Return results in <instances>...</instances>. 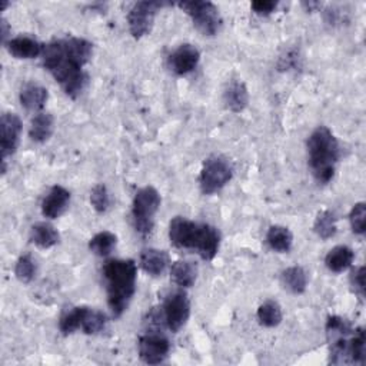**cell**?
Returning a JSON list of instances; mask_svg holds the SVG:
<instances>
[{"label":"cell","mask_w":366,"mask_h":366,"mask_svg":"<svg viewBox=\"0 0 366 366\" xmlns=\"http://www.w3.org/2000/svg\"><path fill=\"white\" fill-rule=\"evenodd\" d=\"M93 54V43L79 36L53 39L44 44L41 53L43 67L60 84L63 92L77 99L89 83L84 66Z\"/></svg>","instance_id":"1"},{"label":"cell","mask_w":366,"mask_h":366,"mask_svg":"<svg viewBox=\"0 0 366 366\" xmlns=\"http://www.w3.org/2000/svg\"><path fill=\"white\" fill-rule=\"evenodd\" d=\"M325 329L329 345V363L365 365L366 335L362 326L353 327L347 319L332 315L326 319Z\"/></svg>","instance_id":"2"},{"label":"cell","mask_w":366,"mask_h":366,"mask_svg":"<svg viewBox=\"0 0 366 366\" xmlns=\"http://www.w3.org/2000/svg\"><path fill=\"white\" fill-rule=\"evenodd\" d=\"M169 240L176 249L193 250L203 260H213L219 252L222 234L209 223L174 216L169 223Z\"/></svg>","instance_id":"3"},{"label":"cell","mask_w":366,"mask_h":366,"mask_svg":"<svg viewBox=\"0 0 366 366\" xmlns=\"http://www.w3.org/2000/svg\"><path fill=\"white\" fill-rule=\"evenodd\" d=\"M107 306L114 319L120 317L129 307L137 280V264L133 259H107L103 264Z\"/></svg>","instance_id":"4"},{"label":"cell","mask_w":366,"mask_h":366,"mask_svg":"<svg viewBox=\"0 0 366 366\" xmlns=\"http://www.w3.org/2000/svg\"><path fill=\"white\" fill-rule=\"evenodd\" d=\"M307 164L319 184H327L336 173L340 159L339 140L327 126H317L307 137Z\"/></svg>","instance_id":"5"},{"label":"cell","mask_w":366,"mask_h":366,"mask_svg":"<svg viewBox=\"0 0 366 366\" xmlns=\"http://www.w3.org/2000/svg\"><path fill=\"white\" fill-rule=\"evenodd\" d=\"M107 316L102 310L89 306H74L61 313L59 330L63 336L81 330L84 335L102 333L107 326Z\"/></svg>","instance_id":"6"},{"label":"cell","mask_w":366,"mask_h":366,"mask_svg":"<svg viewBox=\"0 0 366 366\" xmlns=\"http://www.w3.org/2000/svg\"><path fill=\"white\" fill-rule=\"evenodd\" d=\"M162 204L160 193L156 187L147 184L140 187L132 202V223L142 237L150 234L154 226V216Z\"/></svg>","instance_id":"7"},{"label":"cell","mask_w":366,"mask_h":366,"mask_svg":"<svg viewBox=\"0 0 366 366\" xmlns=\"http://www.w3.org/2000/svg\"><path fill=\"white\" fill-rule=\"evenodd\" d=\"M232 162L222 154H212L204 159L199 173V187L203 194L220 192L233 177Z\"/></svg>","instance_id":"8"},{"label":"cell","mask_w":366,"mask_h":366,"mask_svg":"<svg viewBox=\"0 0 366 366\" xmlns=\"http://www.w3.org/2000/svg\"><path fill=\"white\" fill-rule=\"evenodd\" d=\"M177 6L192 20L193 26L207 37L217 34L222 27V16L217 6L209 0H183Z\"/></svg>","instance_id":"9"},{"label":"cell","mask_w":366,"mask_h":366,"mask_svg":"<svg viewBox=\"0 0 366 366\" xmlns=\"http://www.w3.org/2000/svg\"><path fill=\"white\" fill-rule=\"evenodd\" d=\"M190 300L184 289L169 292L160 307V317L172 333H177L189 320Z\"/></svg>","instance_id":"10"},{"label":"cell","mask_w":366,"mask_h":366,"mask_svg":"<svg viewBox=\"0 0 366 366\" xmlns=\"http://www.w3.org/2000/svg\"><path fill=\"white\" fill-rule=\"evenodd\" d=\"M166 6H170V3L159 0L136 1L127 13V24L130 34L134 39H142L146 34H149L157 13Z\"/></svg>","instance_id":"11"},{"label":"cell","mask_w":366,"mask_h":366,"mask_svg":"<svg viewBox=\"0 0 366 366\" xmlns=\"http://www.w3.org/2000/svg\"><path fill=\"white\" fill-rule=\"evenodd\" d=\"M137 353L146 365H160L170 353L169 339L159 330H147L137 340Z\"/></svg>","instance_id":"12"},{"label":"cell","mask_w":366,"mask_h":366,"mask_svg":"<svg viewBox=\"0 0 366 366\" xmlns=\"http://www.w3.org/2000/svg\"><path fill=\"white\" fill-rule=\"evenodd\" d=\"M23 130V122L19 114L6 112L0 119V152L1 162H7V157L13 156L19 147L20 134Z\"/></svg>","instance_id":"13"},{"label":"cell","mask_w":366,"mask_h":366,"mask_svg":"<svg viewBox=\"0 0 366 366\" xmlns=\"http://www.w3.org/2000/svg\"><path fill=\"white\" fill-rule=\"evenodd\" d=\"M200 61V51L190 43L177 46L167 57L169 69L177 76H186L192 73Z\"/></svg>","instance_id":"14"},{"label":"cell","mask_w":366,"mask_h":366,"mask_svg":"<svg viewBox=\"0 0 366 366\" xmlns=\"http://www.w3.org/2000/svg\"><path fill=\"white\" fill-rule=\"evenodd\" d=\"M69 203L70 192L60 184H54L41 200V214L47 219H57L66 212Z\"/></svg>","instance_id":"15"},{"label":"cell","mask_w":366,"mask_h":366,"mask_svg":"<svg viewBox=\"0 0 366 366\" xmlns=\"http://www.w3.org/2000/svg\"><path fill=\"white\" fill-rule=\"evenodd\" d=\"M7 51L16 57V59H34L41 56L44 44L40 43L37 39L29 34H19L14 37H10V40L4 44Z\"/></svg>","instance_id":"16"},{"label":"cell","mask_w":366,"mask_h":366,"mask_svg":"<svg viewBox=\"0 0 366 366\" xmlns=\"http://www.w3.org/2000/svg\"><path fill=\"white\" fill-rule=\"evenodd\" d=\"M49 100V90L39 84L29 81L21 86L19 92V102L23 109L27 112H41V109L46 106Z\"/></svg>","instance_id":"17"},{"label":"cell","mask_w":366,"mask_h":366,"mask_svg":"<svg viewBox=\"0 0 366 366\" xmlns=\"http://www.w3.org/2000/svg\"><path fill=\"white\" fill-rule=\"evenodd\" d=\"M223 102L230 112H243L249 104V92L244 81L240 79L229 80L223 90Z\"/></svg>","instance_id":"18"},{"label":"cell","mask_w":366,"mask_h":366,"mask_svg":"<svg viewBox=\"0 0 366 366\" xmlns=\"http://www.w3.org/2000/svg\"><path fill=\"white\" fill-rule=\"evenodd\" d=\"M169 254L166 250L156 247H146L140 252L139 264L150 276H160L169 266Z\"/></svg>","instance_id":"19"},{"label":"cell","mask_w":366,"mask_h":366,"mask_svg":"<svg viewBox=\"0 0 366 366\" xmlns=\"http://www.w3.org/2000/svg\"><path fill=\"white\" fill-rule=\"evenodd\" d=\"M199 267L192 260H176L170 266V280L182 289H189L197 279Z\"/></svg>","instance_id":"20"},{"label":"cell","mask_w":366,"mask_h":366,"mask_svg":"<svg viewBox=\"0 0 366 366\" xmlns=\"http://www.w3.org/2000/svg\"><path fill=\"white\" fill-rule=\"evenodd\" d=\"M355 260V252L346 244H337L332 247L325 256L326 267L333 273H342L352 267Z\"/></svg>","instance_id":"21"},{"label":"cell","mask_w":366,"mask_h":366,"mask_svg":"<svg viewBox=\"0 0 366 366\" xmlns=\"http://www.w3.org/2000/svg\"><path fill=\"white\" fill-rule=\"evenodd\" d=\"M54 132V117L47 112H39L30 122L29 137L34 143L47 142Z\"/></svg>","instance_id":"22"},{"label":"cell","mask_w":366,"mask_h":366,"mask_svg":"<svg viewBox=\"0 0 366 366\" xmlns=\"http://www.w3.org/2000/svg\"><path fill=\"white\" fill-rule=\"evenodd\" d=\"M30 240L40 249H50L60 240L57 229L49 222H37L30 227Z\"/></svg>","instance_id":"23"},{"label":"cell","mask_w":366,"mask_h":366,"mask_svg":"<svg viewBox=\"0 0 366 366\" xmlns=\"http://www.w3.org/2000/svg\"><path fill=\"white\" fill-rule=\"evenodd\" d=\"M267 246L277 253H287L293 246V233L282 224H272L266 232Z\"/></svg>","instance_id":"24"},{"label":"cell","mask_w":366,"mask_h":366,"mask_svg":"<svg viewBox=\"0 0 366 366\" xmlns=\"http://www.w3.org/2000/svg\"><path fill=\"white\" fill-rule=\"evenodd\" d=\"M280 282L285 289L293 295H302L307 289V273L302 266H289L280 273Z\"/></svg>","instance_id":"25"},{"label":"cell","mask_w":366,"mask_h":366,"mask_svg":"<svg viewBox=\"0 0 366 366\" xmlns=\"http://www.w3.org/2000/svg\"><path fill=\"white\" fill-rule=\"evenodd\" d=\"M313 232L322 240L332 239L337 232V217L332 210H322L316 214L313 222Z\"/></svg>","instance_id":"26"},{"label":"cell","mask_w":366,"mask_h":366,"mask_svg":"<svg viewBox=\"0 0 366 366\" xmlns=\"http://www.w3.org/2000/svg\"><path fill=\"white\" fill-rule=\"evenodd\" d=\"M116 244L117 236L110 230H102L89 240V250L99 257H107Z\"/></svg>","instance_id":"27"},{"label":"cell","mask_w":366,"mask_h":366,"mask_svg":"<svg viewBox=\"0 0 366 366\" xmlns=\"http://www.w3.org/2000/svg\"><path fill=\"white\" fill-rule=\"evenodd\" d=\"M256 317L259 320V323L263 326V327H276L282 323V319H283V312H282V307L277 302L274 300H266L263 302L259 307H257V312H256Z\"/></svg>","instance_id":"28"},{"label":"cell","mask_w":366,"mask_h":366,"mask_svg":"<svg viewBox=\"0 0 366 366\" xmlns=\"http://www.w3.org/2000/svg\"><path fill=\"white\" fill-rule=\"evenodd\" d=\"M37 273V264L36 260L30 253H24L19 256L14 264V276L21 283H30Z\"/></svg>","instance_id":"29"},{"label":"cell","mask_w":366,"mask_h":366,"mask_svg":"<svg viewBox=\"0 0 366 366\" xmlns=\"http://www.w3.org/2000/svg\"><path fill=\"white\" fill-rule=\"evenodd\" d=\"M350 229L355 234L363 236L366 233V203L357 202L353 204L349 213Z\"/></svg>","instance_id":"30"},{"label":"cell","mask_w":366,"mask_h":366,"mask_svg":"<svg viewBox=\"0 0 366 366\" xmlns=\"http://www.w3.org/2000/svg\"><path fill=\"white\" fill-rule=\"evenodd\" d=\"M90 204L97 213H106L110 207V194L103 183H97L93 186L90 192Z\"/></svg>","instance_id":"31"},{"label":"cell","mask_w":366,"mask_h":366,"mask_svg":"<svg viewBox=\"0 0 366 366\" xmlns=\"http://www.w3.org/2000/svg\"><path fill=\"white\" fill-rule=\"evenodd\" d=\"M349 285L352 292L360 299H365V266H355L350 269Z\"/></svg>","instance_id":"32"},{"label":"cell","mask_w":366,"mask_h":366,"mask_svg":"<svg viewBox=\"0 0 366 366\" xmlns=\"http://www.w3.org/2000/svg\"><path fill=\"white\" fill-rule=\"evenodd\" d=\"M277 6H279V3L273 1V0H256V1H252L250 9L257 16H269V14L274 13Z\"/></svg>","instance_id":"33"},{"label":"cell","mask_w":366,"mask_h":366,"mask_svg":"<svg viewBox=\"0 0 366 366\" xmlns=\"http://www.w3.org/2000/svg\"><path fill=\"white\" fill-rule=\"evenodd\" d=\"M297 61H299L297 53L295 50H289L279 59L277 66H279L280 70H290V69H295L297 66Z\"/></svg>","instance_id":"34"},{"label":"cell","mask_w":366,"mask_h":366,"mask_svg":"<svg viewBox=\"0 0 366 366\" xmlns=\"http://www.w3.org/2000/svg\"><path fill=\"white\" fill-rule=\"evenodd\" d=\"M10 33H11V29L7 23V20L4 17H1V20H0V34H1V43L3 44H6L10 40V37H9Z\"/></svg>","instance_id":"35"},{"label":"cell","mask_w":366,"mask_h":366,"mask_svg":"<svg viewBox=\"0 0 366 366\" xmlns=\"http://www.w3.org/2000/svg\"><path fill=\"white\" fill-rule=\"evenodd\" d=\"M9 6V3L7 1H3V4H1V11H4V9Z\"/></svg>","instance_id":"36"}]
</instances>
